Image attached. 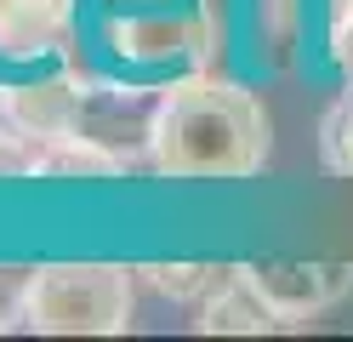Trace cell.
Masks as SVG:
<instances>
[{
  "mask_svg": "<svg viewBox=\"0 0 353 342\" xmlns=\"http://www.w3.org/2000/svg\"><path fill=\"white\" fill-rule=\"evenodd\" d=\"M34 171H40V143L6 120L0 126V177H34Z\"/></svg>",
  "mask_w": 353,
  "mask_h": 342,
  "instance_id": "obj_11",
  "label": "cell"
},
{
  "mask_svg": "<svg viewBox=\"0 0 353 342\" xmlns=\"http://www.w3.org/2000/svg\"><path fill=\"white\" fill-rule=\"evenodd\" d=\"M274 143L268 108L256 91L223 75H188L160 91L154 114V171L165 177H251Z\"/></svg>",
  "mask_w": 353,
  "mask_h": 342,
  "instance_id": "obj_1",
  "label": "cell"
},
{
  "mask_svg": "<svg viewBox=\"0 0 353 342\" xmlns=\"http://www.w3.org/2000/svg\"><path fill=\"white\" fill-rule=\"evenodd\" d=\"M80 97H85V86H74L69 75L23 80V86L0 91V114H6L23 137H34V143L46 149V143H63V137L80 131Z\"/></svg>",
  "mask_w": 353,
  "mask_h": 342,
  "instance_id": "obj_5",
  "label": "cell"
},
{
  "mask_svg": "<svg viewBox=\"0 0 353 342\" xmlns=\"http://www.w3.org/2000/svg\"><path fill=\"white\" fill-rule=\"evenodd\" d=\"M137 314V268L120 263H46L29 280V319L40 336H120Z\"/></svg>",
  "mask_w": 353,
  "mask_h": 342,
  "instance_id": "obj_2",
  "label": "cell"
},
{
  "mask_svg": "<svg viewBox=\"0 0 353 342\" xmlns=\"http://www.w3.org/2000/svg\"><path fill=\"white\" fill-rule=\"evenodd\" d=\"M296 12H302V0H262V35H268L279 52L296 35Z\"/></svg>",
  "mask_w": 353,
  "mask_h": 342,
  "instance_id": "obj_13",
  "label": "cell"
},
{
  "mask_svg": "<svg viewBox=\"0 0 353 342\" xmlns=\"http://www.w3.org/2000/svg\"><path fill=\"white\" fill-rule=\"evenodd\" d=\"M251 280L296 325V319L325 314L342 296H353V263H285L279 257V263H251Z\"/></svg>",
  "mask_w": 353,
  "mask_h": 342,
  "instance_id": "obj_3",
  "label": "cell"
},
{
  "mask_svg": "<svg viewBox=\"0 0 353 342\" xmlns=\"http://www.w3.org/2000/svg\"><path fill=\"white\" fill-rule=\"evenodd\" d=\"M74 0H0V57H40L63 46Z\"/></svg>",
  "mask_w": 353,
  "mask_h": 342,
  "instance_id": "obj_7",
  "label": "cell"
},
{
  "mask_svg": "<svg viewBox=\"0 0 353 342\" xmlns=\"http://www.w3.org/2000/svg\"><path fill=\"white\" fill-rule=\"evenodd\" d=\"M228 274H234L228 263H148V268H137V280L148 291L171 296V303H205Z\"/></svg>",
  "mask_w": 353,
  "mask_h": 342,
  "instance_id": "obj_9",
  "label": "cell"
},
{
  "mask_svg": "<svg viewBox=\"0 0 353 342\" xmlns=\"http://www.w3.org/2000/svg\"><path fill=\"white\" fill-rule=\"evenodd\" d=\"M319 149H325V166L353 177V86L342 91L325 114V131H319Z\"/></svg>",
  "mask_w": 353,
  "mask_h": 342,
  "instance_id": "obj_10",
  "label": "cell"
},
{
  "mask_svg": "<svg viewBox=\"0 0 353 342\" xmlns=\"http://www.w3.org/2000/svg\"><path fill=\"white\" fill-rule=\"evenodd\" d=\"M285 325H291V319L262 296V285L251 280V268H234L228 280L200 303V319H194L200 336H268V331H285Z\"/></svg>",
  "mask_w": 353,
  "mask_h": 342,
  "instance_id": "obj_6",
  "label": "cell"
},
{
  "mask_svg": "<svg viewBox=\"0 0 353 342\" xmlns=\"http://www.w3.org/2000/svg\"><path fill=\"white\" fill-rule=\"evenodd\" d=\"M154 114H160V97L148 91H114V86H85L80 97V131L74 137H92V143L125 154L137 166V154L154 143Z\"/></svg>",
  "mask_w": 353,
  "mask_h": 342,
  "instance_id": "obj_4",
  "label": "cell"
},
{
  "mask_svg": "<svg viewBox=\"0 0 353 342\" xmlns=\"http://www.w3.org/2000/svg\"><path fill=\"white\" fill-rule=\"evenodd\" d=\"M29 280L34 268H0V331H17L29 319Z\"/></svg>",
  "mask_w": 353,
  "mask_h": 342,
  "instance_id": "obj_12",
  "label": "cell"
},
{
  "mask_svg": "<svg viewBox=\"0 0 353 342\" xmlns=\"http://www.w3.org/2000/svg\"><path fill=\"white\" fill-rule=\"evenodd\" d=\"M131 160L92 143V137H63V143L40 149V171L34 177H125Z\"/></svg>",
  "mask_w": 353,
  "mask_h": 342,
  "instance_id": "obj_8",
  "label": "cell"
},
{
  "mask_svg": "<svg viewBox=\"0 0 353 342\" xmlns=\"http://www.w3.org/2000/svg\"><path fill=\"white\" fill-rule=\"evenodd\" d=\"M330 52H336V63H342V75L353 80V17L342 23V29H336V35H330Z\"/></svg>",
  "mask_w": 353,
  "mask_h": 342,
  "instance_id": "obj_14",
  "label": "cell"
}]
</instances>
